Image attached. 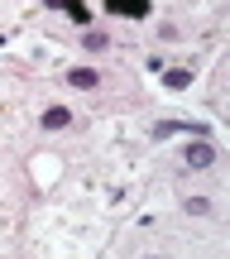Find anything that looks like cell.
<instances>
[{
    "instance_id": "6da1fadb",
    "label": "cell",
    "mask_w": 230,
    "mask_h": 259,
    "mask_svg": "<svg viewBox=\"0 0 230 259\" xmlns=\"http://www.w3.org/2000/svg\"><path fill=\"white\" fill-rule=\"evenodd\" d=\"M211 163H216L211 139H192V144H187V168H211Z\"/></svg>"
},
{
    "instance_id": "7a4b0ae2",
    "label": "cell",
    "mask_w": 230,
    "mask_h": 259,
    "mask_svg": "<svg viewBox=\"0 0 230 259\" xmlns=\"http://www.w3.org/2000/svg\"><path fill=\"white\" fill-rule=\"evenodd\" d=\"M106 10H111V15H125V19L154 15V5H149V0H106Z\"/></svg>"
},
{
    "instance_id": "3957f363",
    "label": "cell",
    "mask_w": 230,
    "mask_h": 259,
    "mask_svg": "<svg viewBox=\"0 0 230 259\" xmlns=\"http://www.w3.org/2000/svg\"><path fill=\"white\" fill-rule=\"evenodd\" d=\"M67 82H72L77 92H96V87H101V72H96V67H72Z\"/></svg>"
},
{
    "instance_id": "277c9868",
    "label": "cell",
    "mask_w": 230,
    "mask_h": 259,
    "mask_svg": "<svg viewBox=\"0 0 230 259\" xmlns=\"http://www.w3.org/2000/svg\"><path fill=\"white\" fill-rule=\"evenodd\" d=\"M72 125V111H67V106H48L43 111V130H67Z\"/></svg>"
},
{
    "instance_id": "5b68a950",
    "label": "cell",
    "mask_w": 230,
    "mask_h": 259,
    "mask_svg": "<svg viewBox=\"0 0 230 259\" xmlns=\"http://www.w3.org/2000/svg\"><path fill=\"white\" fill-rule=\"evenodd\" d=\"M187 130V120H158L154 125V139H173V135H182Z\"/></svg>"
},
{
    "instance_id": "8992f818",
    "label": "cell",
    "mask_w": 230,
    "mask_h": 259,
    "mask_svg": "<svg viewBox=\"0 0 230 259\" xmlns=\"http://www.w3.org/2000/svg\"><path fill=\"white\" fill-rule=\"evenodd\" d=\"M67 15H72V19H77V24H86V19H91V10H86V5H82V0H67Z\"/></svg>"
},
{
    "instance_id": "52a82bcc",
    "label": "cell",
    "mask_w": 230,
    "mask_h": 259,
    "mask_svg": "<svg viewBox=\"0 0 230 259\" xmlns=\"http://www.w3.org/2000/svg\"><path fill=\"white\" fill-rule=\"evenodd\" d=\"M163 82H168V87H173V92H182V87H187V82H192V72H182V67H177V72H168V77H163Z\"/></svg>"
},
{
    "instance_id": "ba28073f",
    "label": "cell",
    "mask_w": 230,
    "mask_h": 259,
    "mask_svg": "<svg viewBox=\"0 0 230 259\" xmlns=\"http://www.w3.org/2000/svg\"><path fill=\"white\" fill-rule=\"evenodd\" d=\"M187 211H192V216H206V211H211V202H206V197H187Z\"/></svg>"
},
{
    "instance_id": "9c48e42d",
    "label": "cell",
    "mask_w": 230,
    "mask_h": 259,
    "mask_svg": "<svg viewBox=\"0 0 230 259\" xmlns=\"http://www.w3.org/2000/svg\"><path fill=\"white\" fill-rule=\"evenodd\" d=\"M48 5H63V0H48Z\"/></svg>"
}]
</instances>
